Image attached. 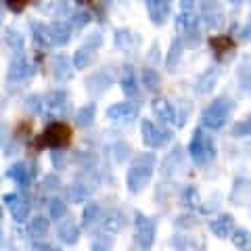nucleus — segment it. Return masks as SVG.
<instances>
[{
  "label": "nucleus",
  "instance_id": "nucleus-1",
  "mask_svg": "<svg viewBox=\"0 0 251 251\" xmlns=\"http://www.w3.org/2000/svg\"><path fill=\"white\" fill-rule=\"evenodd\" d=\"M74 140V128L65 122H52L34 138L31 149L44 151V149H67Z\"/></svg>",
  "mask_w": 251,
  "mask_h": 251
},
{
  "label": "nucleus",
  "instance_id": "nucleus-2",
  "mask_svg": "<svg viewBox=\"0 0 251 251\" xmlns=\"http://www.w3.org/2000/svg\"><path fill=\"white\" fill-rule=\"evenodd\" d=\"M234 111V100L230 97H218L201 115V128L220 130L228 122L230 113Z\"/></svg>",
  "mask_w": 251,
  "mask_h": 251
},
{
  "label": "nucleus",
  "instance_id": "nucleus-3",
  "mask_svg": "<svg viewBox=\"0 0 251 251\" xmlns=\"http://www.w3.org/2000/svg\"><path fill=\"white\" fill-rule=\"evenodd\" d=\"M188 153H191L193 161L197 163V166H205V163L216 159V145H214V140L203 132L201 126L193 132V138H191V143H188Z\"/></svg>",
  "mask_w": 251,
  "mask_h": 251
},
{
  "label": "nucleus",
  "instance_id": "nucleus-4",
  "mask_svg": "<svg viewBox=\"0 0 251 251\" xmlns=\"http://www.w3.org/2000/svg\"><path fill=\"white\" fill-rule=\"evenodd\" d=\"M155 163H157L155 155H151V153L138 157V161L130 168V174H128V186H130L132 193H136V191H140V188L147 186L149 178H151L153 170H155Z\"/></svg>",
  "mask_w": 251,
  "mask_h": 251
},
{
  "label": "nucleus",
  "instance_id": "nucleus-5",
  "mask_svg": "<svg viewBox=\"0 0 251 251\" xmlns=\"http://www.w3.org/2000/svg\"><path fill=\"white\" fill-rule=\"evenodd\" d=\"M140 134H143L145 145L153 147V149H159V147L168 145L170 140H172V132H170V130H166L163 126H157V124H153V122H149V120L143 122Z\"/></svg>",
  "mask_w": 251,
  "mask_h": 251
},
{
  "label": "nucleus",
  "instance_id": "nucleus-6",
  "mask_svg": "<svg viewBox=\"0 0 251 251\" xmlns=\"http://www.w3.org/2000/svg\"><path fill=\"white\" fill-rule=\"evenodd\" d=\"M136 247L149 249L155 241V222L147 216H136Z\"/></svg>",
  "mask_w": 251,
  "mask_h": 251
},
{
  "label": "nucleus",
  "instance_id": "nucleus-7",
  "mask_svg": "<svg viewBox=\"0 0 251 251\" xmlns=\"http://www.w3.org/2000/svg\"><path fill=\"white\" fill-rule=\"evenodd\" d=\"M209 230L214 232L216 237H220V239L230 237L232 230H234V218H232L230 214L218 216L216 220H211V222H209Z\"/></svg>",
  "mask_w": 251,
  "mask_h": 251
},
{
  "label": "nucleus",
  "instance_id": "nucleus-8",
  "mask_svg": "<svg viewBox=\"0 0 251 251\" xmlns=\"http://www.w3.org/2000/svg\"><path fill=\"white\" fill-rule=\"evenodd\" d=\"M234 40L230 36H214V38H209V49L214 50V57L218 61H222L226 54L232 52L234 50Z\"/></svg>",
  "mask_w": 251,
  "mask_h": 251
},
{
  "label": "nucleus",
  "instance_id": "nucleus-9",
  "mask_svg": "<svg viewBox=\"0 0 251 251\" xmlns=\"http://www.w3.org/2000/svg\"><path fill=\"white\" fill-rule=\"evenodd\" d=\"M153 111L159 117V124H170L176 122V109L172 107L166 99H155L153 100Z\"/></svg>",
  "mask_w": 251,
  "mask_h": 251
},
{
  "label": "nucleus",
  "instance_id": "nucleus-10",
  "mask_svg": "<svg viewBox=\"0 0 251 251\" xmlns=\"http://www.w3.org/2000/svg\"><path fill=\"white\" fill-rule=\"evenodd\" d=\"M147 6L151 19L155 23H163V19H166V2L163 0H147Z\"/></svg>",
  "mask_w": 251,
  "mask_h": 251
},
{
  "label": "nucleus",
  "instance_id": "nucleus-11",
  "mask_svg": "<svg viewBox=\"0 0 251 251\" xmlns=\"http://www.w3.org/2000/svg\"><path fill=\"white\" fill-rule=\"evenodd\" d=\"M182 50H184V44H182V40H174L172 42V46H170V52H168V61H166V67L170 69H174L176 65H178V61H180V57H182Z\"/></svg>",
  "mask_w": 251,
  "mask_h": 251
},
{
  "label": "nucleus",
  "instance_id": "nucleus-12",
  "mask_svg": "<svg viewBox=\"0 0 251 251\" xmlns=\"http://www.w3.org/2000/svg\"><path fill=\"white\" fill-rule=\"evenodd\" d=\"M216 80H218V72H216V69H207V72L203 74V75L199 77V82H197V90H199V94L209 92L211 88H214Z\"/></svg>",
  "mask_w": 251,
  "mask_h": 251
},
{
  "label": "nucleus",
  "instance_id": "nucleus-13",
  "mask_svg": "<svg viewBox=\"0 0 251 251\" xmlns=\"http://www.w3.org/2000/svg\"><path fill=\"white\" fill-rule=\"evenodd\" d=\"M232 243L237 249H251V234L245 228H234L232 230Z\"/></svg>",
  "mask_w": 251,
  "mask_h": 251
},
{
  "label": "nucleus",
  "instance_id": "nucleus-14",
  "mask_svg": "<svg viewBox=\"0 0 251 251\" xmlns=\"http://www.w3.org/2000/svg\"><path fill=\"white\" fill-rule=\"evenodd\" d=\"M140 82L147 90H157L159 88V74L153 72V69H143V74H140Z\"/></svg>",
  "mask_w": 251,
  "mask_h": 251
},
{
  "label": "nucleus",
  "instance_id": "nucleus-15",
  "mask_svg": "<svg viewBox=\"0 0 251 251\" xmlns=\"http://www.w3.org/2000/svg\"><path fill=\"white\" fill-rule=\"evenodd\" d=\"M136 113V109H134V105H130V103H124V105H115V107H111V111H109V115L111 117H122V115H134Z\"/></svg>",
  "mask_w": 251,
  "mask_h": 251
},
{
  "label": "nucleus",
  "instance_id": "nucleus-16",
  "mask_svg": "<svg viewBox=\"0 0 251 251\" xmlns=\"http://www.w3.org/2000/svg\"><path fill=\"white\" fill-rule=\"evenodd\" d=\"M247 134H251V122H249V120L234 124V128H232V136H247Z\"/></svg>",
  "mask_w": 251,
  "mask_h": 251
},
{
  "label": "nucleus",
  "instance_id": "nucleus-17",
  "mask_svg": "<svg viewBox=\"0 0 251 251\" xmlns=\"http://www.w3.org/2000/svg\"><path fill=\"white\" fill-rule=\"evenodd\" d=\"M122 88H124V92L126 94H128V97H134V94H136V77L134 75H128V77H126V80L122 82Z\"/></svg>",
  "mask_w": 251,
  "mask_h": 251
},
{
  "label": "nucleus",
  "instance_id": "nucleus-18",
  "mask_svg": "<svg viewBox=\"0 0 251 251\" xmlns=\"http://www.w3.org/2000/svg\"><path fill=\"white\" fill-rule=\"evenodd\" d=\"M4 2H6V6H9L13 13H21L29 4V0H4Z\"/></svg>",
  "mask_w": 251,
  "mask_h": 251
},
{
  "label": "nucleus",
  "instance_id": "nucleus-19",
  "mask_svg": "<svg viewBox=\"0 0 251 251\" xmlns=\"http://www.w3.org/2000/svg\"><path fill=\"white\" fill-rule=\"evenodd\" d=\"M191 4H195V0H182V4H180L182 6V13H191V9H193Z\"/></svg>",
  "mask_w": 251,
  "mask_h": 251
},
{
  "label": "nucleus",
  "instance_id": "nucleus-20",
  "mask_svg": "<svg viewBox=\"0 0 251 251\" xmlns=\"http://www.w3.org/2000/svg\"><path fill=\"white\" fill-rule=\"evenodd\" d=\"M75 2H80V4H86V6H94V0H75Z\"/></svg>",
  "mask_w": 251,
  "mask_h": 251
},
{
  "label": "nucleus",
  "instance_id": "nucleus-21",
  "mask_svg": "<svg viewBox=\"0 0 251 251\" xmlns=\"http://www.w3.org/2000/svg\"><path fill=\"white\" fill-rule=\"evenodd\" d=\"M247 120H249V122H251V115H249V117H247Z\"/></svg>",
  "mask_w": 251,
  "mask_h": 251
}]
</instances>
